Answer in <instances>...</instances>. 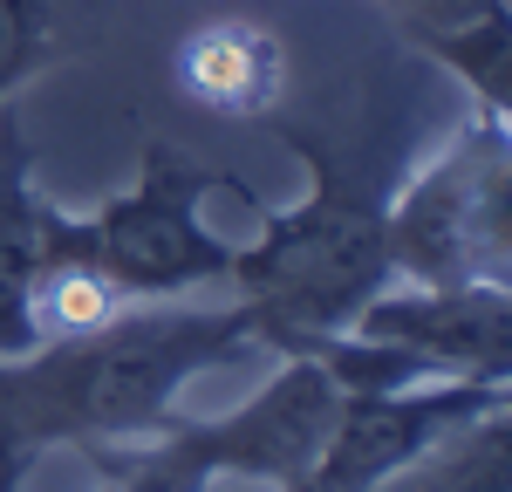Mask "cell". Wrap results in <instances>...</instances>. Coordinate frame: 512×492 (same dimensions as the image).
Instances as JSON below:
<instances>
[{
	"label": "cell",
	"mask_w": 512,
	"mask_h": 492,
	"mask_svg": "<svg viewBox=\"0 0 512 492\" xmlns=\"http://www.w3.org/2000/svg\"><path fill=\"white\" fill-rule=\"evenodd\" d=\"M178 82L192 103L219 110V117H267L287 89V48L253 21H219V28L185 35Z\"/></svg>",
	"instance_id": "9c48e42d"
},
{
	"label": "cell",
	"mask_w": 512,
	"mask_h": 492,
	"mask_svg": "<svg viewBox=\"0 0 512 492\" xmlns=\"http://www.w3.org/2000/svg\"><path fill=\"white\" fill-rule=\"evenodd\" d=\"M506 14H512V0H506Z\"/></svg>",
	"instance_id": "9a60e30c"
},
{
	"label": "cell",
	"mask_w": 512,
	"mask_h": 492,
	"mask_svg": "<svg viewBox=\"0 0 512 492\" xmlns=\"http://www.w3.org/2000/svg\"><path fill=\"white\" fill-rule=\"evenodd\" d=\"M205 192H246L219 164H185L171 144H144L137 178L96 212L48 199L41 212V267L69 260L117 287L123 301H185L192 287L233 281V240L205 226Z\"/></svg>",
	"instance_id": "3957f363"
},
{
	"label": "cell",
	"mask_w": 512,
	"mask_h": 492,
	"mask_svg": "<svg viewBox=\"0 0 512 492\" xmlns=\"http://www.w3.org/2000/svg\"><path fill=\"white\" fill-rule=\"evenodd\" d=\"M55 55H62V14H55V0H0V110Z\"/></svg>",
	"instance_id": "7c38bea8"
},
{
	"label": "cell",
	"mask_w": 512,
	"mask_h": 492,
	"mask_svg": "<svg viewBox=\"0 0 512 492\" xmlns=\"http://www.w3.org/2000/svg\"><path fill=\"white\" fill-rule=\"evenodd\" d=\"M239 349H260V328L233 308H171L130 301L110 322L35 342L28 356H0V438L41 451H89L151 438L178 417L185 383L226 363Z\"/></svg>",
	"instance_id": "6da1fadb"
},
{
	"label": "cell",
	"mask_w": 512,
	"mask_h": 492,
	"mask_svg": "<svg viewBox=\"0 0 512 492\" xmlns=\"http://www.w3.org/2000/svg\"><path fill=\"white\" fill-rule=\"evenodd\" d=\"M506 383H410V390H342V404L321 431L301 479L280 492H376L403 472L424 445H437L451 424L485 410Z\"/></svg>",
	"instance_id": "8992f818"
},
{
	"label": "cell",
	"mask_w": 512,
	"mask_h": 492,
	"mask_svg": "<svg viewBox=\"0 0 512 492\" xmlns=\"http://www.w3.org/2000/svg\"><path fill=\"white\" fill-rule=\"evenodd\" d=\"M294 151L308 164V192L267 212L260 240L233 253V287L260 328V349H280L294 335H342L383 287H396L383 205L315 144L294 137Z\"/></svg>",
	"instance_id": "7a4b0ae2"
},
{
	"label": "cell",
	"mask_w": 512,
	"mask_h": 492,
	"mask_svg": "<svg viewBox=\"0 0 512 492\" xmlns=\"http://www.w3.org/2000/svg\"><path fill=\"white\" fill-rule=\"evenodd\" d=\"M28 472H35V458L0 438V492H21V486H28Z\"/></svg>",
	"instance_id": "4fadbf2b"
},
{
	"label": "cell",
	"mask_w": 512,
	"mask_h": 492,
	"mask_svg": "<svg viewBox=\"0 0 512 492\" xmlns=\"http://www.w3.org/2000/svg\"><path fill=\"white\" fill-rule=\"evenodd\" d=\"M403 287H512V123L472 110L383 205Z\"/></svg>",
	"instance_id": "5b68a950"
},
{
	"label": "cell",
	"mask_w": 512,
	"mask_h": 492,
	"mask_svg": "<svg viewBox=\"0 0 512 492\" xmlns=\"http://www.w3.org/2000/svg\"><path fill=\"white\" fill-rule=\"evenodd\" d=\"M335 404L342 390L328 369L308 356H280L274 383L226 417H171L151 438L89 445L82 458L96 465V492H212L219 479H260L280 492L315 458Z\"/></svg>",
	"instance_id": "277c9868"
},
{
	"label": "cell",
	"mask_w": 512,
	"mask_h": 492,
	"mask_svg": "<svg viewBox=\"0 0 512 492\" xmlns=\"http://www.w3.org/2000/svg\"><path fill=\"white\" fill-rule=\"evenodd\" d=\"M410 48H424L437 69L465 82L478 96V110L512 123V14L506 0H451L424 14L417 28H403Z\"/></svg>",
	"instance_id": "30bf717a"
},
{
	"label": "cell",
	"mask_w": 512,
	"mask_h": 492,
	"mask_svg": "<svg viewBox=\"0 0 512 492\" xmlns=\"http://www.w3.org/2000/svg\"><path fill=\"white\" fill-rule=\"evenodd\" d=\"M355 335L417 356L424 383H512V287H383Z\"/></svg>",
	"instance_id": "52a82bcc"
},
{
	"label": "cell",
	"mask_w": 512,
	"mask_h": 492,
	"mask_svg": "<svg viewBox=\"0 0 512 492\" xmlns=\"http://www.w3.org/2000/svg\"><path fill=\"white\" fill-rule=\"evenodd\" d=\"M383 7H390V21H396V28H417L424 14H437V7H451V0H383Z\"/></svg>",
	"instance_id": "5bb4252c"
},
{
	"label": "cell",
	"mask_w": 512,
	"mask_h": 492,
	"mask_svg": "<svg viewBox=\"0 0 512 492\" xmlns=\"http://www.w3.org/2000/svg\"><path fill=\"white\" fill-rule=\"evenodd\" d=\"M41 212H48V199L35 185V144L7 103L0 110V356H28L41 342L35 328Z\"/></svg>",
	"instance_id": "ba28073f"
},
{
	"label": "cell",
	"mask_w": 512,
	"mask_h": 492,
	"mask_svg": "<svg viewBox=\"0 0 512 492\" xmlns=\"http://www.w3.org/2000/svg\"><path fill=\"white\" fill-rule=\"evenodd\" d=\"M376 492H512V383L465 424H451L437 445H424L403 472Z\"/></svg>",
	"instance_id": "8fae6325"
}]
</instances>
